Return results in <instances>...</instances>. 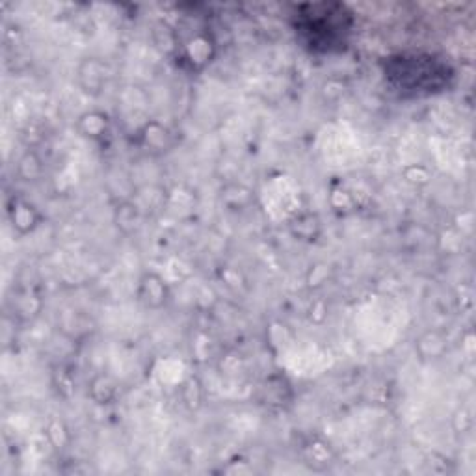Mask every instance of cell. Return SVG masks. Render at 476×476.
Here are the masks:
<instances>
[{
    "label": "cell",
    "mask_w": 476,
    "mask_h": 476,
    "mask_svg": "<svg viewBox=\"0 0 476 476\" xmlns=\"http://www.w3.org/2000/svg\"><path fill=\"white\" fill-rule=\"evenodd\" d=\"M350 13L339 4H306L296 11V32L311 50H331L350 30Z\"/></svg>",
    "instance_id": "obj_1"
},
{
    "label": "cell",
    "mask_w": 476,
    "mask_h": 476,
    "mask_svg": "<svg viewBox=\"0 0 476 476\" xmlns=\"http://www.w3.org/2000/svg\"><path fill=\"white\" fill-rule=\"evenodd\" d=\"M170 291L166 281L162 279L155 272H147L144 274L138 285V301L144 303L147 309H161L168 303Z\"/></svg>",
    "instance_id": "obj_2"
},
{
    "label": "cell",
    "mask_w": 476,
    "mask_h": 476,
    "mask_svg": "<svg viewBox=\"0 0 476 476\" xmlns=\"http://www.w3.org/2000/svg\"><path fill=\"white\" fill-rule=\"evenodd\" d=\"M8 216H10L11 227L21 233V235H28L35 227L40 226L41 214L37 212L32 203L21 199V197H13L8 205Z\"/></svg>",
    "instance_id": "obj_3"
},
{
    "label": "cell",
    "mask_w": 476,
    "mask_h": 476,
    "mask_svg": "<svg viewBox=\"0 0 476 476\" xmlns=\"http://www.w3.org/2000/svg\"><path fill=\"white\" fill-rule=\"evenodd\" d=\"M106 66L99 58H86L79 69V81H81L84 93L91 97L100 95V91L106 84Z\"/></svg>",
    "instance_id": "obj_4"
},
{
    "label": "cell",
    "mask_w": 476,
    "mask_h": 476,
    "mask_svg": "<svg viewBox=\"0 0 476 476\" xmlns=\"http://www.w3.org/2000/svg\"><path fill=\"white\" fill-rule=\"evenodd\" d=\"M108 127H110L108 115L103 112H88V114L81 115V120H79V131L82 132V136L91 138V140H99L106 136Z\"/></svg>",
    "instance_id": "obj_5"
},
{
    "label": "cell",
    "mask_w": 476,
    "mask_h": 476,
    "mask_svg": "<svg viewBox=\"0 0 476 476\" xmlns=\"http://www.w3.org/2000/svg\"><path fill=\"white\" fill-rule=\"evenodd\" d=\"M91 398L97 402V404H110L112 400L117 395V389H115V383L112 381L110 376H105V374H99L91 380L90 387Z\"/></svg>",
    "instance_id": "obj_6"
},
{
    "label": "cell",
    "mask_w": 476,
    "mask_h": 476,
    "mask_svg": "<svg viewBox=\"0 0 476 476\" xmlns=\"http://www.w3.org/2000/svg\"><path fill=\"white\" fill-rule=\"evenodd\" d=\"M434 344H430L428 341L426 333L417 341V350L421 352L422 359H437V357H441L446 350V341L443 339L437 331H434V339H431Z\"/></svg>",
    "instance_id": "obj_7"
},
{
    "label": "cell",
    "mask_w": 476,
    "mask_h": 476,
    "mask_svg": "<svg viewBox=\"0 0 476 476\" xmlns=\"http://www.w3.org/2000/svg\"><path fill=\"white\" fill-rule=\"evenodd\" d=\"M41 170H43L41 161L34 153H26L19 161V166H17V171L23 177V181H35L41 175Z\"/></svg>",
    "instance_id": "obj_8"
},
{
    "label": "cell",
    "mask_w": 476,
    "mask_h": 476,
    "mask_svg": "<svg viewBox=\"0 0 476 476\" xmlns=\"http://www.w3.org/2000/svg\"><path fill=\"white\" fill-rule=\"evenodd\" d=\"M47 439L56 451H64L67 445H69V431H67L66 424L62 421H52L47 426Z\"/></svg>",
    "instance_id": "obj_9"
},
{
    "label": "cell",
    "mask_w": 476,
    "mask_h": 476,
    "mask_svg": "<svg viewBox=\"0 0 476 476\" xmlns=\"http://www.w3.org/2000/svg\"><path fill=\"white\" fill-rule=\"evenodd\" d=\"M201 400H203V389H201V383L197 381V378H190L182 385V402L188 410H197L201 406Z\"/></svg>",
    "instance_id": "obj_10"
},
{
    "label": "cell",
    "mask_w": 476,
    "mask_h": 476,
    "mask_svg": "<svg viewBox=\"0 0 476 476\" xmlns=\"http://www.w3.org/2000/svg\"><path fill=\"white\" fill-rule=\"evenodd\" d=\"M138 218L136 214V207L132 205H121V209L117 211V226L123 231H131L134 227V221Z\"/></svg>",
    "instance_id": "obj_11"
}]
</instances>
